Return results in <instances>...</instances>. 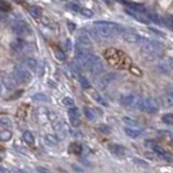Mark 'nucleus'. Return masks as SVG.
<instances>
[{
    "instance_id": "1",
    "label": "nucleus",
    "mask_w": 173,
    "mask_h": 173,
    "mask_svg": "<svg viewBox=\"0 0 173 173\" xmlns=\"http://www.w3.org/2000/svg\"><path fill=\"white\" fill-rule=\"evenodd\" d=\"M97 33H99L100 38H109L115 34H122L126 30L122 26L118 25L113 22H105V21H96L94 22Z\"/></svg>"
},
{
    "instance_id": "2",
    "label": "nucleus",
    "mask_w": 173,
    "mask_h": 173,
    "mask_svg": "<svg viewBox=\"0 0 173 173\" xmlns=\"http://www.w3.org/2000/svg\"><path fill=\"white\" fill-rule=\"evenodd\" d=\"M138 47L142 50V52L148 53V54H153V53H157L158 51H160L161 49H164V46L160 42L155 40H149L146 38H138Z\"/></svg>"
},
{
    "instance_id": "3",
    "label": "nucleus",
    "mask_w": 173,
    "mask_h": 173,
    "mask_svg": "<svg viewBox=\"0 0 173 173\" xmlns=\"http://www.w3.org/2000/svg\"><path fill=\"white\" fill-rule=\"evenodd\" d=\"M119 102H120L123 106L142 111L143 96L136 95V94H123V95L119 97Z\"/></svg>"
},
{
    "instance_id": "4",
    "label": "nucleus",
    "mask_w": 173,
    "mask_h": 173,
    "mask_svg": "<svg viewBox=\"0 0 173 173\" xmlns=\"http://www.w3.org/2000/svg\"><path fill=\"white\" fill-rule=\"evenodd\" d=\"M13 78L15 79V81L22 82V84H28L31 81L33 77L28 69H26L25 67L22 66H16L13 70Z\"/></svg>"
},
{
    "instance_id": "5",
    "label": "nucleus",
    "mask_w": 173,
    "mask_h": 173,
    "mask_svg": "<svg viewBox=\"0 0 173 173\" xmlns=\"http://www.w3.org/2000/svg\"><path fill=\"white\" fill-rule=\"evenodd\" d=\"M12 30L14 34L19 35V37H24V36H28L31 34V29L29 27L28 23L25 21H18L12 25Z\"/></svg>"
},
{
    "instance_id": "6",
    "label": "nucleus",
    "mask_w": 173,
    "mask_h": 173,
    "mask_svg": "<svg viewBox=\"0 0 173 173\" xmlns=\"http://www.w3.org/2000/svg\"><path fill=\"white\" fill-rule=\"evenodd\" d=\"M142 111H144L148 114H156L159 111V107H158V105L156 104V102L153 99L144 96L143 97Z\"/></svg>"
},
{
    "instance_id": "7",
    "label": "nucleus",
    "mask_w": 173,
    "mask_h": 173,
    "mask_svg": "<svg viewBox=\"0 0 173 173\" xmlns=\"http://www.w3.org/2000/svg\"><path fill=\"white\" fill-rule=\"evenodd\" d=\"M158 69L160 70L161 73H169L173 70V57H162L161 60L159 61L158 63Z\"/></svg>"
},
{
    "instance_id": "8",
    "label": "nucleus",
    "mask_w": 173,
    "mask_h": 173,
    "mask_svg": "<svg viewBox=\"0 0 173 173\" xmlns=\"http://www.w3.org/2000/svg\"><path fill=\"white\" fill-rule=\"evenodd\" d=\"M152 149L154 150V152L158 156H159L161 159H164V160H165V161H168V162H172L173 161V155L171 154V153L168 152V150H165L164 147H161V146L155 144L152 147Z\"/></svg>"
},
{
    "instance_id": "9",
    "label": "nucleus",
    "mask_w": 173,
    "mask_h": 173,
    "mask_svg": "<svg viewBox=\"0 0 173 173\" xmlns=\"http://www.w3.org/2000/svg\"><path fill=\"white\" fill-rule=\"evenodd\" d=\"M68 116H69L70 122L74 127H78L80 125V119H79V111L76 107L73 106L72 108L68 111Z\"/></svg>"
},
{
    "instance_id": "10",
    "label": "nucleus",
    "mask_w": 173,
    "mask_h": 173,
    "mask_svg": "<svg viewBox=\"0 0 173 173\" xmlns=\"http://www.w3.org/2000/svg\"><path fill=\"white\" fill-rule=\"evenodd\" d=\"M108 150L116 157H122L126 155V149L123 148V146L118 144H109Z\"/></svg>"
},
{
    "instance_id": "11",
    "label": "nucleus",
    "mask_w": 173,
    "mask_h": 173,
    "mask_svg": "<svg viewBox=\"0 0 173 173\" xmlns=\"http://www.w3.org/2000/svg\"><path fill=\"white\" fill-rule=\"evenodd\" d=\"M54 129H55V131H57V134L58 136V138H61V140H64V138H66V136H67V128L65 127L64 123L61 122V121H57V122L54 125Z\"/></svg>"
},
{
    "instance_id": "12",
    "label": "nucleus",
    "mask_w": 173,
    "mask_h": 173,
    "mask_svg": "<svg viewBox=\"0 0 173 173\" xmlns=\"http://www.w3.org/2000/svg\"><path fill=\"white\" fill-rule=\"evenodd\" d=\"M125 133L129 138H140L142 135V130L141 129H138L135 127H126L125 128Z\"/></svg>"
},
{
    "instance_id": "13",
    "label": "nucleus",
    "mask_w": 173,
    "mask_h": 173,
    "mask_svg": "<svg viewBox=\"0 0 173 173\" xmlns=\"http://www.w3.org/2000/svg\"><path fill=\"white\" fill-rule=\"evenodd\" d=\"M122 34H123V39L129 43H136L138 40V38H140L138 37V35H136L134 31H132V30H127L126 29Z\"/></svg>"
},
{
    "instance_id": "14",
    "label": "nucleus",
    "mask_w": 173,
    "mask_h": 173,
    "mask_svg": "<svg viewBox=\"0 0 173 173\" xmlns=\"http://www.w3.org/2000/svg\"><path fill=\"white\" fill-rule=\"evenodd\" d=\"M10 47H11V49L14 51V52L19 53L24 50V48H25V42H24L23 40H21V39H18V40L12 41V42L10 43Z\"/></svg>"
},
{
    "instance_id": "15",
    "label": "nucleus",
    "mask_w": 173,
    "mask_h": 173,
    "mask_svg": "<svg viewBox=\"0 0 173 173\" xmlns=\"http://www.w3.org/2000/svg\"><path fill=\"white\" fill-rule=\"evenodd\" d=\"M2 82H3V86L7 88L8 90H14L15 89V79L11 78L8 75H3L2 77Z\"/></svg>"
},
{
    "instance_id": "16",
    "label": "nucleus",
    "mask_w": 173,
    "mask_h": 173,
    "mask_svg": "<svg viewBox=\"0 0 173 173\" xmlns=\"http://www.w3.org/2000/svg\"><path fill=\"white\" fill-rule=\"evenodd\" d=\"M78 45L82 49H88V48H91V41H90V39L87 35L82 34V35H80L79 37H78Z\"/></svg>"
},
{
    "instance_id": "17",
    "label": "nucleus",
    "mask_w": 173,
    "mask_h": 173,
    "mask_svg": "<svg viewBox=\"0 0 173 173\" xmlns=\"http://www.w3.org/2000/svg\"><path fill=\"white\" fill-rule=\"evenodd\" d=\"M24 64H25L26 66L29 68V69L33 70V72H37V70H38L39 64H38V62L35 60V58H33V57L25 58V60H24Z\"/></svg>"
},
{
    "instance_id": "18",
    "label": "nucleus",
    "mask_w": 173,
    "mask_h": 173,
    "mask_svg": "<svg viewBox=\"0 0 173 173\" xmlns=\"http://www.w3.org/2000/svg\"><path fill=\"white\" fill-rule=\"evenodd\" d=\"M92 97L94 99V101L97 102V104H101L102 106H105V107L108 106V103H107L106 100L104 99L100 93H97V92H95V91L92 92Z\"/></svg>"
},
{
    "instance_id": "19",
    "label": "nucleus",
    "mask_w": 173,
    "mask_h": 173,
    "mask_svg": "<svg viewBox=\"0 0 173 173\" xmlns=\"http://www.w3.org/2000/svg\"><path fill=\"white\" fill-rule=\"evenodd\" d=\"M23 138L24 141H25L26 144L33 146L35 144V138H34V135L31 134V132H29V131H25V132L23 133Z\"/></svg>"
},
{
    "instance_id": "20",
    "label": "nucleus",
    "mask_w": 173,
    "mask_h": 173,
    "mask_svg": "<svg viewBox=\"0 0 173 173\" xmlns=\"http://www.w3.org/2000/svg\"><path fill=\"white\" fill-rule=\"evenodd\" d=\"M95 84L97 86L99 89L105 90L106 87H107V84H108V81H107V80L103 76V77H100V78H97V79H95Z\"/></svg>"
},
{
    "instance_id": "21",
    "label": "nucleus",
    "mask_w": 173,
    "mask_h": 173,
    "mask_svg": "<svg viewBox=\"0 0 173 173\" xmlns=\"http://www.w3.org/2000/svg\"><path fill=\"white\" fill-rule=\"evenodd\" d=\"M12 138V133L10 131L3 130V131H0V141L1 142H8V141L11 140Z\"/></svg>"
},
{
    "instance_id": "22",
    "label": "nucleus",
    "mask_w": 173,
    "mask_h": 173,
    "mask_svg": "<svg viewBox=\"0 0 173 173\" xmlns=\"http://www.w3.org/2000/svg\"><path fill=\"white\" fill-rule=\"evenodd\" d=\"M54 55L60 62H64L66 60V55L60 48H54Z\"/></svg>"
},
{
    "instance_id": "23",
    "label": "nucleus",
    "mask_w": 173,
    "mask_h": 173,
    "mask_svg": "<svg viewBox=\"0 0 173 173\" xmlns=\"http://www.w3.org/2000/svg\"><path fill=\"white\" fill-rule=\"evenodd\" d=\"M29 13L31 14L33 18L39 19L41 16V14H42V12H41V9L38 8V7H31V8L29 9Z\"/></svg>"
},
{
    "instance_id": "24",
    "label": "nucleus",
    "mask_w": 173,
    "mask_h": 173,
    "mask_svg": "<svg viewBox=\"0 0 173 173\" xmlns=\"http://www.w3.org/2000/svg\"><path fill=\"white\" fill-rule=\"evenodd\" d=\"M126 12L129 14V15H131V16H132L133 19H138V22H141V23H147V21H146L145 19H141L140 14H138V13H135V11L133 12V11H131V10H128V9H127V10H126Z\"/></svg>"
},
{
    "instance_id": "25",
    "label": "nucleus",
    "mask_w": 173,
    "mask_h": 173,
    "mask_svg": "<svg viewBox=\"0 0 173 173\" xmlns=\"http://www.w3.org/2000/svg\"><path fill=\"white\" fill-rule=\"evenodd\" d=\"M84 111V116H86L89 120H94V119H95V113H94L93 109L89 108V107H86Z\"/></svg>"
},
{
    "instance_id": "26",
    "label": "nucleus",
    "mask_w": 173,
    "mask_h": 173,
    "mask_svg": "<svg viewBox=\"0 0 173 173\" xmlns=\"http://www.w3.org/2000/svg\"><path fill=\"white\" fill-rule=\"evenodd\" d=\"M45 140H46V142H47L48 144H50V145H57V136H54L52 134H47L45 136Z\"/></svg>"
},
{
    "instance_id": "27",
    "label": "nucleus",
    "mask_w": 173,
    "mask_h": 173,
    "mask_svg": "<svg viewBox=\"0 0 173 173\" xmlns=\"http://www.w3.org/2000/svg\"><path fill=\"white\" fill-rule=\"evenodd\" d=\"M133 164L135 165H138V167H141V168H145V169H147V168H149V165H148L147 162L143 161L142 159H138V158H134V159H132Z\"/></svg>"
},
{
    "instance_id": "28",
    "label": "nucleus",
    "mask_w": 173,
    "mask_h": 173,
    "mask_svg": "<svg viewBox=\"0 0 173 173\" xmlns=\"http://www.w3.org/2000/svg\"><path fill=\"white\" fill-rule=\"evenodd\" d=\"M69 66H70V72H72V74L75 75V76H78V75H79V72H80L79 66H78V65L75 62L70 63Z\"/></svg>"
},
{
    "instance_id": "29",
    "label": "nucleus",
    "mask_w": 173,
    "mask_h": 173,
    "mask_svg": "<svg viewBox=\"0 0 173 173\" xmlns=\"http://www.w3.org/2000/svg\"><path fill=\"white\" fill-rule=\"evenodd\" d=\"M0 10L3 12H8L11 10V6L7 1H4V0H0Z\"/></svg>"
},
{
    "instance_id": "30",
    "label": "nucleus",
    "mask_w": 173,
    "mask_h": 173,
    "mask_svg": "<svg viewBox=\"0 0 173 173\" xmlns=\"http://www.w3.org/2000/svg\"><path fill=\"white\" fill-rule=\"evenodd\" d=\"M79 81H80V84H81V87L84 88V89H90V87H91L89 80H88L86 77H80Z\"/></svg>"
},
{
    "instance_id": "31",
    "label": "nucleus",
    "mask_w": 173,
    "mask_h": 173,
    "mask_svg": "<svg viewBox=\"0 0 173 173\" xmlns=\"http://www.w3.org/2000/svg\"><path fill=\"white\" fill-rule=\"evenodd\" d=\"M162 121L167 125H173V114H165L162 117Z\"/></svg>"
},
{
    "instance_id": "32",
    "label": "nucleus",
    "mask_w": 173,
    "mask_h": 173,
    "mask_svg": "<svg viewBox=\"0 0 173 173\" xmlns=\"http://www.w3.org/2000/svg\"><path fill=\"white\" fill-rule=\"evenodd\" d=\"M62 103L64 104L65 106H67V107H73V106H75L74 100L70 99V97H64V99L62 100Z\"/></svg>"
},
{
    "instance_id": "33",
    "label": "nucleus",
    "mask_w": 173,
    "mask_h": 173,
    "mask_svg": "<svg viewBox=\"0 0 173 173\" xmlns=\"http://www.w3.org/2000/svg\"><path fill=\"white\" fill-rule=\"evenodd\" d=\"M80 12H81L82 15L86 16V18H92V16L94 15L93 11H91L90 9H87V8H82L80 10Z\"/></svg>"
},
{
    "instance_id": "34",
    "label": "nucleus",
    "mask_w": 173,
    "mask_h": 173,
    "mask_svg": "<svg viewBox=\"0 0 173 173\" xmlns=\"http://www.w3.org/2000/svg\"><path fill=\"white\" fill-rule=\"evenodd\" d=\"M123 121L129 127H138V122L135 120H133V119L129 118V117H123Z\"/></svg>"
},
{
    "instance_id": "35",
    "label": "nucleus",
    "mask_w": 173,
    "mask_h": 173,
    "mask_svg": "<svg viewBox=\"0 0 173 173\" xmlns=\"http://www.w3.org/2000/svg\"><path fill=\"white\" fill-rule=\"evenodd\" d=\"M12 123L11 121H10V119L8 118H2L0 119V127H3V128H9V127H11Z\"/></svg>"
},
{
    "instance_id": "36",
    "label": "nucleus",
    "mask_w": 173,
    "mask_h": 173,
    "mask_svg": "<svg viewBox=\"0 0 173 173\" xmlns=\"http://www.w3.org/2000/svg\"><path fill=\"white\" fill-rule=\"evenodd\" d=\"M34 100H36V101H41V102H47L48 97L42 93H37L34 95Z\"/></svg>"
},
{
    "instance_id": "37",
    "label": "nucleus",
    "mask_w": 173,
    "mask_h": 173,
    "mask_svg": "<svg viewBox=\"0 0 173 173\" xmlns=\"http://www.w3.org/2000/svg\"><path fill=\"white\" fill-rule=\"evenodd\" d=\"M70 152H73L78 155L81 153V147H80L78 144H70Z\"/></svg>"
},
{
    "instance_id": "38",
    "label": "nucleus",
    "mask_w": 173,
    "mask_h": 173,
    "mask_svg": "<svg viewBox=\"0 0 173 173\" xmlns=\"http://www.w3.org/2000/svg\"><path fill=\"white\" fill-rule=\"evenodd\" d=\"M68 7L70 8V10H73V11H75V12L80 11V8L77 6V4H75V3H69V4H68Z\"/></svg>"
},
{
    "instance_id": "39",
    "label": "nucleus",
    "mask_w": 173,
    "mask_h": 173,
    "mask_svg": "<svg viewBox=\"0 0 173 173\" xmlns=\"http://www.w3.org/2000/svg\"><path fill=\"white\" fill-rule=\"evenodd\" d=\"M100 131H102L103 133H109V128L107 126H101L100 127Z\"/></svg>"
},
{
    "instance_id": "40",
    "label": "nucleus",
    "mask_w": 173,
    "mask_h": 173,
    "mask_svg": "<svg viewBox=\"0 0 173 173\" xmlns=\"http://www.w3.org/2000/svg\"><path fill=\"white\" fill-rule=\"evenodd\" d=\"M72 134L74 135L75 138H81V136H82L81 133H80V132H78V131H74V132H73Z\"/></svg>"
},
{
    "instance_id": "41",
    "label": "nucleus",
    "mask_w": 173,
    "mask_h": 173,
    "mask_svg": "<svg viewBox=\"0 0 173 173\" xmlns=\"http://www.w3.org/2000/svg\"><path fill=\"white\" fill-rule=\"evenodd\" d=\"M0 172H6V173H9V172H10V170H9V169H7V168H4V167H0Z\"/></svg>"
},
{
    "instance_id": "42",
    "label": "nucleus",
    "mask_w": 173,
    "mask_h": 173,
    "mask_svg": "<svg viewBox=\"0 0 173 173\" xmlns=\"http://www.w3.org/2000/svg\"><path fill=\"white\" fill-rule=\"evenodd\" d=\"M37 171H41V172H49L48 169H43V168H37Z\"/></svg>"
},
{
    "instance_id": "43",
    "label": "nucleus",
    "mask_w": 173,
    "mask_h": 173,
    "mask_svg": "<svg viewBox=\"0 0 173 173\" xmlns=\"http://www.w3.org/2000/svg\"><path fill=\"white\" fill-rule=\"evenodd\" d=\"M68 26H69V29H70V30H74V28H75V27H74V26H75L74 24H70V23H68Z\"/></svg>"
},
{
    "instance_id": "44",
    "label": "nucleus",
    "mask_w": 173,
    "mask_h": 173,
    "mask_svg": "<svg viewBox=\"0 0 173 173\" xmlns=\"http://www.w3.org/2000/svg\"><path fill=\"white\" fill-rule=\"evenodd\" d=\"M170 95H171L172 99H173V86L170 88Z\"/></svg>"
},
{
    "instance_id": "45",
    "label": "nucleus",
    "mask_w": 173,
    "mask_h": 173,
    "mask_svg": "<svg viewBox=\"0 0 173 173\" xmlns=\"http://www.w3.org/2000/svg\"><path fill=\"white\" fill-rule=\"evenodd\" d=\"M73 168H74V169H75V170H77V171H82V170H81V169H80V168H77V167H76V165H73Z\"/></svg>"
},
{
    "instance_id": "46",
    "label": "nucleus",
    "mask_w": 173,
    "mask_h": 173,
    "mask_svg": "<svg viewBox=\"0 0 173 173\" xmlns=\"http://www.w3.org/2000/svg\"><path fill=\"white\" fill-rule=\"evenodd\" d=\"M67 48H68V50H70V41L69 40H67Z\"/></svg>"
},
{
    "instance_id": "47",
    "label": "nucleus",
    "mask_w": 173,
    "mask_h": 173,
    "mask_svg": "<svg viewBox=\"0 0 173 173\" xmlns=\"http://www.w3.org/2000/svg\"><path fill=\"white\" fill-rule=\"evenodd\" d=\"M102 1H104L106 4H109V3H111V0H102Z\"/></svg>"
},
{
    "instance_id": "48",
    "label": "nucleus",
    "mask_w": 173,
    "mask_h": 173,
    "mask_svg": "<svg viewBox=\"0 0 173 173\" xmlns=\"http://www.w3.org/2000/svg\"><path fill=\"white\" fill-rule=\"evenodd\" d=\"M1 90H2V84L1 81H0V92H1Z\"/></svg>"
},
{
    "instance_id": "49",
    "label": "nucleus",
    "mask_w": 173,
    "mask_h": 173,
    "mask_svg": "<svg viewBox=\"0 0 173 173\" xmlns=\"http://www.w3.org/2000/svg\"><path fill=\"white\" fill-rule=\"evenodd\" d=\"M0 160H1V158H0Z\"/></svg>"
}]
</instances>
